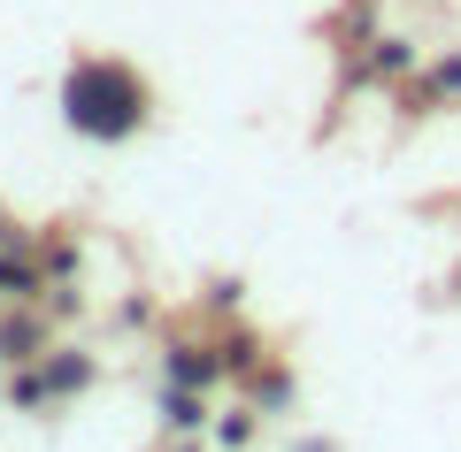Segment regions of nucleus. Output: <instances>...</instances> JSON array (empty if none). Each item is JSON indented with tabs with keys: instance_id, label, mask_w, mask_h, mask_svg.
Instances as JSON below:
<instances>
[{
	"instance_id": "nucleus-1",
	"label": "nucleus",
	"mask_w": 461,
	"mask_h": 452,
	"mask_svg": "<svg viewBox=\"0 0 461 452\" xmlns=\"http://www.w3.org/2000/svg\"><path fill=\"white\" fill-rule=\"evenodd\" d=\"M62 115L85 130V138H131L147 123V84L123 62H77L62 84Z\"/></svg>"
}]
</instances>
